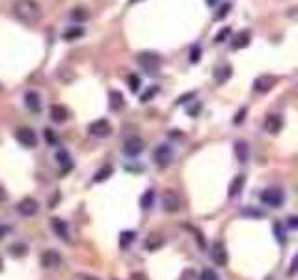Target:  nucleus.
I'll return each instance as SVG.
<instances>
[{
    "mask_svg": "<svg viewBox=\"0 0 298 280\" xmlns=\"http://www.w3.org/2000/svg\"><path fill=\"white\" fill-rule=\"evenodd\" d=\"M199 111H201V105L198 103V105H196V109H194V107H192V109H188V116H196Z\"/></svg>",
    "mask_w": 298,
    "mask_h": 280,
    "instance_id": "nucleus-41",
    "label": "nucleus"
},
{
    "mask_svg": "<svg viewBox=\"0 0 298 280\" xmlns=\"http://www.w3.org/2000/svg\"><path fill=\"white\" fill-rule=\"evenodd\" d=\"M136 239V232H132V230H125V232L120 233V247L121 249H129L130 245L134 243Z\"/></svg>",
    "mask_w": 298,
    "mask_h": 280,
    "instance_id": "nucleus-24",
    "label": "nucleus"
},
{
    "mask_svg": "<svg viewBox=\"0 0 298 280\" xmlns=\"http://www.w3.org/2000/svg\"><path fill=\"white\" fill-rule=\"evenodd\" d=\"M194 97H196V92H186V93H183V95H179V97H177L175 105H185V103H188L190 99L194 101Z\"/></svg>",
    "mask_w": 298,
    "mask_h": 280,
    "instance_id": "nucleus-36",
    "label": "nucleus"
},
{
    "mask_svg": "<svg viewBox=\"0 0 298 280\" xmlns=\"http://www.w3.org/2000/svg\"><path fill=\"white\" fill-rule=\"evenodd\" d=\"M134 2H138V0H130V4H134Z\"/></svg>",
    "mask_w": 298,
    "mask_h": 280,
    "instance_id": "nucleus-47",
    "label": "nucleus"
},
{
    "mask_svg": "<svg viewBox=\"0 0 298 280\" xmlns=\"http://www.w3.org/2000/svg\"><path fill=\"white\" fill-rule=\"evenodd\" d=\"M15 140L25 148H36L37 146V135L32 127H21L15 131Z\"/></svg>",
    "mask_w": 298,
    "mask_h": 280,
    "instance_id": "nucleus-6",
    "label": "nucleus"
},
{
    "mask_svg": "<svg viewBox=\"0 0 298 280\" xmlns=\"http://www.w3.org/2000/svg\"><path fill=\"white\" fill-rule=\"evenodd\" d=\"M0 92H2V84H0Z\"/></svg>",
    "mask_w": 298,
    "mask_h": 280,
    "instance_id": "nucleus-48",
    "label": "nucleus"
},
{
    "mask_svg": "<svg viewBox=\"0 0 298 280\" xmlns=\"http://www.w3.org/2000/svg\"><path fill=\"white\" fill-rule=\"evenodd\" d=\"M153 200H155V191H153V189H148V191L142 195V198H140V207H142V209H149V207L153 205Z\"/></svg>",
    "mask_w": 298,
    "mask_h": 280,
    "instance_id": "nucleus-26",
    "label": "nucleus"
},
{
    "mask_svg": "<svg viewBox=\"0 0 298 280\" xmlns=\"http://www.w3.org/2000/svg\"><path fill=\"white\" fill-rule=\"evenodd\" d=\"M244 183H246V176H244V174H237V176L231 179L229 187H227V196H229V198H235V196L242 191Z\"/></svg>",
    "mask_w": 298,
    "mask_h": 280,
    "instance_id": "nucleus-21",
    "label": "nucleus"
},
{
    "mask_svg": "<svg viewBox=\"0 0 298 280\" xmlns=\"http://www.w3.org/2000/svg\"><path fill=\"white\" fill-rule=\"evenodd\" d=\"M231 73H233V69H231V65H229V64L214 67V71H213L214 83H216V84L227 83V81H229V77H231Z\"/></svg>",
    "mask_w": 298,
    "mask_h": 280,
    "instance_id": "nucleus-18",
    "label": "nucleus"
},
{
    "mask_svg": "<svg viewBox=\"0 0 298 280\" xmlns=\"http://www.w3.org/2000/svg\"><path fill=\"white\" fill-rule=\"evenodd\" d=\"M211 258L218 267H225L227 265V251L222 241H214L211 245Z\"/></svg>",
    "mask_w": 298,
    "mask_h": 280,
    "instance_id": "nucleus-9",
    "label": "nucleus"
},
{
    "mask_svg": "<svg viewBox=\"0 0 298 280\" xmlns=\"http://www.w3.org/2000/svg\"><path fill=\"white\" fill-rule=\"evenodd\" d=\"M160 202H162V209H164L166 213H175V211L181 209V196L177 195L174 189H166V191L162 193Z\"/></svg>",
    "mask_w": 298,
    "mask_h": 280,
    "instance_id": "nucleus-4",
    "label": "nucleus"
},
{
    "mask_svg": "<svg viewBox=\"0 0 298 280\" xmlns=\"http://www.w3.org/2000/svg\"><path fill=\"white\" fill-rule=\"evenodd\" d=\"M233 151H235V157H237L239 163H246L248 157H250V146H248L246 140H237L233 144Z\"/></svg>",
    "mask_w": 298,
    "mask_h": 280,
    "instance_id": "nucleus-15",
    "label": "nucleus"
},
{
    "mask_svg": "<svg viewBox=\"0 0 298 280\" xmlns=\"http://www.w3.org/2000/svg\"><path fill=\"white\" fill-rule=\"evenodd\" d=\"M108 107H110V111L118 112L121 111L123 107H125V97H123V93L120 90H110L108 92Z\"/></svg>",
    "mask_w": 298,
    "mask_h": 280,
    "instance_id": "nucleus-17",
    "label": "nucleus"
},
{
    "mask_svg": "<svg viewBox=\"0 0 298 280\" xmlns=\"http://www.w3.org/2000/svg\"><path fill=\"white\" fill-rule=\"evenodd\" d=\"M6 200H8V193L0 187V204H2V202H6Z\"/></svg>",
    "mask_w": 298,
    "mask_h": 280,
    "instance_id": "nucleus-42",
    "label": "nucleus"
},
{
    "mask_svg": "<svg viewBox=\"0 0 298 280\" xmlns=\"http://www.w3.org/2000/svg\"><path fill=\"white\" fill-rule=\"evenodd\" d=\"M11 11H13V17L21 21L23 25H28V27L39 23V19L43 15L41 6L36 0H15L13 6H11Z\"/></svg>",
    "mask_w": 298,
    "mask_h": 280,
    "instance_id": "nucleus-1",
    "label": "nucleus"
},
{
    "mask_svg": "<svg viewBox=\"0 0 298 280\" xmlns=\"http://www.w3.org/2000/svg\"><path fill=\"white\" fill-rule=\"evenodd\" d=\"M25 105H26L28 111L34 112V114L41 112V95H39L36 90H28V92L25 93Z\"/></svg>",
    "mask_w": 298,
    "mask_h": 280,
    "instance_id": "nucleus-12",
    "label": "nucleus"
},
{
    "mask_svg": "<svg viewBox=\"0 0 298 280\" xmlns=\"http://www.w3.org/2000/svg\"><path fill=\"white\" fill-rule=\"evenodd\" d=\"M50 226H52V232L60 237V239H64V241H69V226L65 223L64 219H60V217H54L52 221H50Z\"/></svg>",
    "mask_w": 298,
    "mask_h": 280,
    "instance_id": "nucleus-14",
    "label": "nucleus"
},
{
    "mask_svg": "<svg viewBox=\"0 0 298 280\" xmlns=\"http://www.w3.org/2000/svg\"><path fill=\"white\" fill-rule=\"evenodd\" d=\"M199 280H218V275L214 269H203L199 275Z\"/></svg>",
    "mask_w": 298,
    "mask_h": 280,
    "instance_id": "nucleus-35",
    "label": "nucleus"
},
{
    "mask_svg": "<svg viewBox=\"0 0 298 280\" xmlns=\"http://www.w3.org/2000/svg\"><path fill=\"white\" fill-rule=\"evenodd\" d=\"M231 2H225L224 6H220V9H218V13L214 15V21H222L224 17H227V13H229V9H231Z\"/></svg>",
    "mask_w": 298,
    "mask_h": 280,
    "instance_id": "nucleus-33",
    "label": "nucleus"
},
{
    "mask_svg": "<svg viewBox=\"0 0 298 280\" xmlns=\"http://www.w3.org/2000/svg\"><path fill=\"white\" fill-rule=\"evenodd\" d=\"M246 114H248V107H242L241 111L235 114V118H233V123H235V125L242 123V121H244V118H246Z\"/></svg>",
    "mask_w": 298,
    "mask_h": 280,
    "instance_id": "nucleus-37",
    "label": "nucleus"
},
{
    "mask_svg": "<svg viewBox=\"0 0 298 280\" xmlns=\"http://www.w3.org/2000/svg\"><path fill=\"white\" fill-rule=\"evenodd\" d=\"M162 243H164V239H162L158 233H151L148 239L144 241V249H146V251H158V249L162 247Z\"/></svg>",
    "mask_w": 298,
    "mask_h": 280,
    "instance_id": "nucleus-22",
    "label": "nucleus"
},
{
    "mask_svg": "<svg viewBox=\"0 0 298 280\" xmlns=\"http://www.w3.org/2000/svg\"><path fill=\"white\" fill-rule=\"evenodd\" d=\"M259 198H261V204L269 205V207H279V205L285 202V195L281 193V189H276V187L265 189V191L261 193Z\"/></svg>",
    "mask_w": 298,
    "mask_h": 280,
    "instance_id": "nucleus-3",
    "label": "nucleus"
},
{
    "mask_svg": "<svg viewBox=\"0 0 298 280\" xmlns=\"http://www.w3.org/2000/svg\"><path fill=\"white\" fill-rule=\"evenodd\" d=\"M229 36H231V27L220 28V32L214 36V43H224V41H227V37Z\"/></svg>",
    "mask_w": 298,
    "mask_h": 280,
    "instance_id": "nucleus-31",
    "label": "nucleus"
},
{
    "mask_svg": "<svg viewBox=\"0 0 298 280\" xmlns=\"http://www.w3.org/2000/svg\"><path fill=\"white\" fill-rule=\"evenodd\" d=\"M9 254H11V256H17V258H23V256L26 254V245H25V243L11 245V247H9Z\"/></svg>",
    "mask_w": 298,
    "mask_h": 280,
    "instance_id": "nucleus-29",
    "label": "nucleus"
},
{
    "mask_svg": "<svg viewBox=\"0 0 298 280\" xmlns=\"http://www.w3.org/2000/svg\"><path fill=\"white\" fill-rule=\"evenodd\" d=\"M274 77H269V75H261V77H257L255 81H253V90L259 93H267L270 92L272 88H274Z\"/></svg>",
    "mask_w": 298,
    "mask_h": 280,
    "instance_id": "nucleus-13",
    "label": "nucleus"
},
{
    "mask_svg": "<svg viewBox=\"0 0 298 280\" xmlns=\"http://www.w3.org/2000/svg\"><path fill=\"white\" fill-rule=\"evenodd\" d=\"M188 60H190V64H198V62L201 60V45L196 43V45L190 49V58H188Z\"/></svg>",
    "mask_w": 298,
    "mask_h": 280,
    "instance_id": "nucleus-32",
    "label": "nucleus"
},
{
    "mask_svg": "<svg viewBox=\"0 0 298 280\" xmlns=\"http://www.w3.org/2000/svg\"><path fill=\"white\" fill-rule=\"evenodd\" d=\"M127 84H129V90L132 93H136L140 90V77L138 75H134V73H130L129 77H127Z\"/></svg>",
    "mask_w": 298,
    "mask_h": 280,
    "instance_id": "nucleus-30",
    "label": "nucleus"
},
{
    "mask_svg": "<svg viewBox=\"0 0 298 280\" xmlns=\"http://www.w3.org/2000/svg\"><path fill=\"white\" fill-rule=\"evenodd\" d=\"M37 209H39V204H37V200L34 198H23L21 202L17 204V211L19 215H23V217H34L37 213Z\"/></svg>",
    "mask_w": 298,
    "mask_h": 280,
    "instance_id": "nucleus-11",
    "label": "nucleus"
},
{
    "mask_svg": "<svg viewBox=\"0 0 298 280\" xmlns=\"http://www.w3.org/2000/svg\"><path fill=\"white\" fill-rule=\"evenodd\" d=\"M281 125H283V120L279 114H269L267 120H265V129L272 133V135H278L281 131Z\"/></svg>",
    "mask_w": 298,
    "mask_h": 280,
    "instance_id": "nucleus-19",
    "label": "nucleus"
},
{
    "mask_svg": "<svg viewBox=\"0 0 298 280\" xmlns=\"http://www.w3.org/2000/svg\"><path fill=\"white\" fill-rule=\"evenodd\" d=\"M50 120L54 123H64V121L69 120V111L64 105H52L50 107Z\"/></svg>",
    "mask_w": 298,
    "mask_h": 280,
    "instance_id": "nucleus-20",
    "label": "nucleus"
},
{
    "mask_svg": "<svg viewBox=\"0 0 298 280\" xmlns=\"http://www.w3.org/2000/svg\"><path fill=\"white\" fill-rule=\"evenodd\" d=\"M84 36V28L80 27H71L67 28L64 34H62V37H64L65 41H74V39H78V37Z\"/></svg>",
    "mask_w": 298,
    "mask_h": 280,
    "instance_id": "nucleus-25",
    "label": "nucleus"
},
{
    "mask_svg": "<svg viewBox=\"0 0 298 280\" xmlns=\"http://www.w3.org/2000/svg\"><path fill=\"white\" fill-rule=\"evenodd\" d=\"M216 2H218V0H205V4H207V6H214Z\"/></svg>",
    "mask_w": 298,
    "mask_h": 280,
    "instance_id": "nucleus-45",
    "label": "nucleus"
},
{
    "mask_svg": "<svg viewBox=\"0 0 298 280\" xmlns=\"http://www.w3.org/2000/svg\"><path fill=\"white\" fill-rule=\"evenodd\" d=\"M2 265H4V263H2V260H0V271H2Z\"/></svg>",
    "mask_w": 298,
    "mask_h": 280,
    "instance_id": "nucleus-46",
    "label": "nucleus"
},
{
    "mask_svg": "<svg viewBox=\"0 0 298 280\" xmlns=\"http://www.w3.org/2000/svg\"><path fill=\"white\" fill-rule=\"evenodd\" d=\"M39 261H41V265H43L45 269H54V267H60V265H62L64 256L58 251H54V249H49V251H45L39 256Z\"/></svg>",
    "mask_w": 298,
    "mask_h": 280,
    "instance_id": "nucleus-8",
    "label": "nucleus"
},
{
    "mask_svg": "<svg viewBox=\"0 0 298 280\" xmlns=\"http://www.w3.org/2000/svg\"><path fill=\"white\" fill-rule=\"evenodd\" d=\"M153 159H155L157 167L166 168L168 165L174 161V148H172L170 144H160V146H157V149H155Z\"/></svg>",
    "mask_w": 298,
    "mask_h": 280,
    "instance_id": "nucleus-5",
    "label": "nucleus"
},
{
    "mask_svg": "<svg viewBox=\"0 0 298 280\" xmlns=\"http://www.w3.org/2000/svg\"><path fill=\"white\" fill-rule=\"evenodd\" d=\"M136 64L148 75H157L162 65V58L158 53H153V51H142L136 55Z\"/></svg>",
    "mask_w": 298,
    "mask_h": 280,
    "instance_id": "nucleus-2",
    "label": "nucleus"
},
{
    "mask_svg": "<svg viewBox=\"0 0 298 280\" xmlns=\"http://www.w3.org/2000/svg\"><path fill=\"white\" fill-rule=\"evenodd\" d=\"M289 226H291V228H297V217H289Z\"/></svg>",
    "mask_w": 298,
    "mask_h": 280,
    "instance_id": "nucleus-43",
    "label": "nucleus"
},
{
    "mask_svg": "<svg viewBox=\"0 0 298 280\" xmlns=\"http://www.w3.org/2000/svg\"><path fill=\"white\" fill-rule=\"evenodd\" d=\"M56 161H58V165L60 167H64V170H69L71 168V155H69V151L64 148H60L58 151H56Z\"/></svg>",
    "mask_w": 298,
    "mask_h": 280,
    "instance_id": "nucleus-23",
    "label": "nucleus"
},
{
    "mask_svg": "<svg viewBox=\"0 0 298 280\" xmlns=\"http://www.w3.org/2000/svg\"><path fill=\"white\" fill-rule=\"evenodd\" d=\"M43 135H45V139L49 140L50 144H54V142H56L54 135H52V129H45V133H43Z\"/></svg>",
    "mask_w": 298,
    "mask_h": 280,
    "instance_id": "nucleus-39",
    "label": "nucleus"
},
{
    "mask_svg": "<svg viewBox=\"0 0 298 280\" xmlns=\"http://www.w3.org/2000/svg\"><path fill=\"white\" fill-rule=\"evenodd\" d=\"M251 41V32L250 30H241L237 36L233 37L231 49L233 51H241V49H246Z\"/></svg>",
    "mask_w": 298,
    "mask_h": 280,
    "instance_id": "nucleus-16",
    "label": "nucleus"
},
{
    "mask_svg": "<svg viewBox=\"0 0 298 280\" xmlns=\"http://www.w3.org/2000/svg\"><path fill=\"white\" fill-rule=\"evenodd\" d=\"M114 174V168L110 167V165H106L104 168H101L97 174H95V177H93V181L95 183H101V181H104V179H108V177Z\"/></svg>",
    "mask_w": 298,
    "mask_h": 280,
    "instance_id": "nucleus-27",
    "label": "nucleus"
},
{
    "mask_svg": "<svg viewBox=\"0 0 298 280\" xmlns=\"http://www.w3.org/2000/svg\"><path fill=\"white\" fill-rule=\"evenodd\" d=\"M88 133H90L92 137H95V139H104V137H108L112 133L110 121L104 120V118L92 121V123L88 125Z\"/></svg>",
    "mask_w": 298,
    "mask_h": 280,
    "instance_id": "nucleus-7",
    "label": "nucleus"
},
{
    "mask_svg": "<svg viewBox=\"0 0 298 280\" xmlns=\"http://www.w3.org/2000/svg\"><path fill=\"white\" fill-rule=\"evenodd\" d=\"M123 151L127 157H138L140 153L144 151V140L138 139V137H129L123 144Z\"/></svg>",
    "mask_w": 298,
    "mask_h": 280,
    "instance_id": "nucleus-10",
    "label": "nucleus"
},
{
    "mask_svg": "<svg viewBox=\"0 0 298 280\" xmlns=\"http://www.w3.org/2000/svg\"><path fill=\"white\" fill-rule=\"evenodd\" d=\"M157 93H158V86H151V90H148L146 93H142V97H140V103L151 101V99H153Z\"/></svg>",
    "mask_w": 298,
    "mask_h": 280,
    "instance_id": "nucleus-34",
    "label": "nucleus"
},
{
    "mask_svg": "<svg viewBox=\"0 0 298 280\" xmlns=\"http://www.w3.org/2000/svg\"><path fill=\"white\" fill-rule=\"evenodd\" d=\"M6 232H8V228H6V226H2V228H0V239L4 237V233Z\"/></svg>",
    "mask_w": 298,
    "mask_h": 280,
    "instance_id": "nucleus-44",
    "label": "nucleus"
},
{
    "mask_svg": "<svg viewBox=\"0 0 298 280\" xmlns=\"http://www.w3.org/2000/svg\"><path fill=\"white\" fill-rule=\"evenodd\" d=\"M88 17H90V13L82 8H76L71 11V19L76 21V23H84V21H88Z\"/></svg>",
    "mask_w": 298,
    "mask_h": 280,
    "instance_id": "nucleus-28",
    "label": "nucleus"
},
{
    "mask_svg": "<svg viewBox=\"0 0 298 280\" xmlns=\"http://www.w3.org/2000/svg\"><path fill=\"white\" fill-rule=\"evenodd\" d=\"M76 280H99L93 275H76Z\"/></svg>",
    "mask_w": 298,
    "mask_h": 280,
    "instance_id": "nucleus-40",
    "label": "nucleus"
},
{
    "mask_svg": "<svg viewBox=\"0 0 298 280\" xmlns=\"http://www.w3.org/2000/svg\"><path fill=\"white\" fill-rule=\"evenodd\" d=\"M242 213L250 215V217H257V219H261V217H263V211H259V209H251V207H246Z\"/></svg>",
    "mask_w": 298,
    "mask_h": 280,
    "instance_id": "nucleus-38",
    "label": "nucleus"
}]
</instances>
